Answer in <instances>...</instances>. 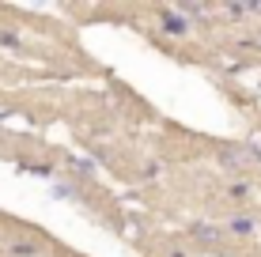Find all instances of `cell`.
Returning a JSON list of instances; mask_svg holds the SVG:
<instances>
[{"mask_svg":"<svg viewBox=\"0 0 261 257\" xmlns=\"http://www.w3.org/2000/svg\"><path fill=\"white\" fill-rule=\"evenodd\" d=\"M163 31L167 34H186V31H190V23L178 19V15H163Z\"/></svg>","mask_w":261,"mask_h":257,"instance_id":"obj_1","label":"cell"}]
</instances>
